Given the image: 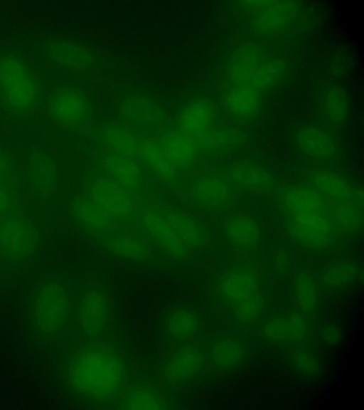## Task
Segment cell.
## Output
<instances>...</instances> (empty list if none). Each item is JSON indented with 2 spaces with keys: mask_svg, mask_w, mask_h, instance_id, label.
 <instances>
[{
  "mask_svg": "<svg viewBox=\"0 0 364 410\" xmlns=\"http://www.w3.org/2000/svg\"><path fill=\"white\" fill-rule=\"evenodd\" d=\"M39 79L21 57L6 54L0 57V106L20 118L33 114L41 101Z\"/></svg>",
  "mask_w": 364,
  "mask_h": 410,
  "instance_id": "cell-3",
  "label": "cell"
},
{
  "mask_svg": "<svg viewBox=\"0 0 364 410\" xmlns=\"http://www.w3.org/2000/svg\"><path fill=\"white\" fill-rule=\"evenodd\" d=\"M82 191L119 223L136 218L139 211L133 194L103 173L90 177Z\"/></svg>",
  "mask_w": 364,
  "mask_h": 410,
  "instance_id": "cell-11",
  "label": "cell"
},
{
  "mask_svg": "<svg viewBox=\"0 0 364 410\" xmlns=\"http://www.w3.org/2000/svg\"><path fill=\"white\" fill-rule=\"evenodd\" d=\"M308 332L306 315L289 312L271 317L262 325L263 337L271 342H297L304 340Z\"/></svg>",
  "mask_w": 364,
  "mask_h": 410,
  "instance_id": "cell-26",
  "label": "cell"
},
{
  "mask_svg": "<svg viewBox=\"0 0 364 410\" xmlns=\"http://www.w3.org/2000/svg\"><path fill=\"white\" fill-rule=\"evenodd\" d=\"M96 241L109 253L130 261L153 262L159 256L155 248L144 235L126 231L122 228Z\"/></svg>",
  "mask_w": 364,
  "mask_h": 410,
  "instance_id": "cell-22",
  "label": "cell"
},
{
  "mask_svg": "<svg viewBox=\"0 0 364 410\" xmlns=\"http://www.w3.org/2000/svg\"><path fill=\"white\" fill-rule=\"evenodd\" d=\"M117 112L127 126L140 130L160 128L167 119L161 104L151 96L138 91L124 93L117 104Z\"/></svg>",
  "mask_w": 364,
  "mask_h": 410,
  "instance_id": "cell-17",
  "label": "cell"
},
{
  "mask_svg": "<svg viewBox=\"0 0 364 410\" xmlns=\"http://www.w3.org/2000/svg\"><path fill=\"white\" fill-rule=\"evenodd\" d=\"M11 162L9 157L0 149V180L7 179L11 176Z\"/></svg>",
  "mask_w": 364,
  "mask_h": 410,
  "instance_id": "cell-43",
  "label": "cell"
},
{
  "mask_svg": "<svg viewBox=\"0 0 364 410\" xmlns=\"http://www.w3.org/2000/svg\"><path fill=\"white\" fill-rule=\"evenodd\" d=\"M109 317V300L100 288H88L75 299L73 322L82 340L105 338Z\"/></svg>",
  "mask_w": 364,
  "mask_h": 410,
  "instance_id": "cell-10",
  "label": "cell"
},
{
  "mask_svg": "<svg viewBox=\"0 0 364 410\" xmlns=\"http://www.w3.org/2000/svg\"><path fill=\"white\" fill-rule=\"evenodd\" d=\"M262 102V93L245 86L232 85L224 95L228 111L243 121L254 118L260 111Z\"/></svg>",
  "mask_w": 364,
  "mask_h": 410,
  "instance_id": "cell-30",
  "label": "cell"
},
{
  "mask_svg": "<svg viewBox=\"0 0 364 410\" xmlns=\"http://www.w3.org/2000/svg\"><path fill=\"white\" fill-rule=\"evenodd\" d=\"M282 226L296 244L312 250L332 246L341 236L329 214H304L280 216Z\"/></svg>",
  "mask_w": 364,
  "mask_h": 410,
  "instance_id": "cell-9",
  "label": "cell"
},
{
  "mask_svg": "<svg viewBox=\"0 0 364 410\" xmlns=\"http://www.w3.org/2000/svg\"><path fill=\"white\" fill-rule=\"evenodd\" d=\"M26 182L34 199L44 201L50 199L60 185V173L55 159L45 151H34L26 164Z\"/></svg>",
  "mask_w": 364,
  "mask_h": 410,
  "instance_id": "cell-21",
  "label": "cell"
},
{
  "mask_svg": "<svg viewBox=\"0 0 364 410\" xmlns=\"http://www.w3.org/2000/svg\"><path fill=\"white\" fill-rule=\"evenodd\" d=\"M207 364L205 346L198 340L179 343L163 363L161 379L168 386L184 383L198 374Z\"/></svg>",
  "mask_w": 364,
  "mask_h": 410,
  "instance_id": "cell-16",
  "label": "cell"
},
{
  "mask_svg": "<svg viewBox=\"0 0 364 410\" xmlns=\"http://www.w3.org/2000/svg\"><path fill=\"white\" fill-rule=\"evenodd\" d=\"M199 327L200 322L197 315L188 308L173 310L166 320L168 337L178 344L195 339Z\"/></svg>",
  "mask_w": 364,
  "mask_h": 410,
  "instance_id": "cell-36",
  "label": "cell"
},
{
  "mask_svg": "<svg viewBox=\"0 0 364 410\" xmlns=\"http://www.w3.org/2000/svg\"><path fill=\"white\" fill-rule=\"evenodd\" d=\"M11 199V195L5 186V182L0 180V214H3L9 209Z\"/></svg>",
  "mask_w": 364,
  "mask_h": 410,
  "instance_id": "cell-44",
  "label": "cell"
},
{
  "mask_svg": "<svg viewBox=\"0 0 364 410\" xmlns=\"http://www.w3.org/2000/svg\"><path fill=\"white\" fill-rule=\"evenodd\" d=\"M298 149L309 159L318 163H326L336 153V143L332 135L322 127L308 125L296 135Z\"/></svg>",
  "mask_w": 364,
  "mask_h": 410,
  "instance_id": "cell-27",
  "label": "cell"
},
{
  "mask_svg": "<svg viewBox=\"0 0 364 410\" xmlns=\"http://www.w3.org/2000/svg\"><path fill=\"white\" fill-rule=\"evenodd\" d=\"M139 158L159 177L166 182H173L177 169L171 162L159 142L141 139Z\"/></svg>",
  "mask_w": 364,
  "mask_h": 410,
  "instance_id": "cell-35",
  "label": "cell"
},
{
  "mask_svg": "<svg viewBox=\"0 0 364 410\" xmlns=\"http://www.w3.org/2000/svg\"><path fill=\"white\" fill-rule=\"evenodd\" d=\"M242 6L248 13V23L256 35L270 38L287 31L294 23L299 5L292 1H246Z\"/></svg>",
  "mask_w": 364,
  "mask_h": 410,
  "instance_id": "cell-8",
  "label": "cell"
},
{
  "mask_svg": "<svg viewBox=\"0 0 364 410\" xmlns=\"http://www.w3.org/2000/svg\"><path fill=\"white\" fill-rule=\"evenodd\" d=\"M322 111L333 125L343 123L348 115L349 101L346 92L339 85H332L324 93Z\"/></svg>",
  "mask_w": 364,
  "mask_h": 410,
  "instance_id": "cell-38",
  "label": "cell"
},
{
  "mask_svg": "<svg viewBox=\"0 0 364 410\" xmlns=\"http://www.w3.org/2000/svg\"><path fill=\"white\" fill-rule=\"evenodd\" d=\"M340 330L337 327L333 325H330L327 327L323 333V337L325 340L328 342H335L339 340L341 337Z\"/></svg>",
  "mask_w": 364,
  "mask_h": 410,
  "instance_id": "cell-45",
  "label": "cell"
},
{
  "mask_svg": "<svg viewBox=\"0 0 364 410\" xmlns=\"http://www.w3.org/2000/svg\"><path fill=\"white\" fill-rule=\"evenodd\" d=\"M197 148L215 151H234L244 143V135L232 130H215L210 128L193 139Z\"/></svg>",
  "mask_w": 364,
  "mask_h": 410,
  "instance_id": "cell-37",
  "label": "cell"
},
{
  "mask_svg": "<svg viewBox=\"0 0 364 410\" xmlns=\"http://www.w3.org/2000/svg\"><path fill=\"white\" fill-rule=\"evenodd\" d=\"M65 374L74 392L112 404L132 377L124 354L107 337L77 342L66 357Z\"/></svg>",
  "mask_w": 364,
  "mask_h": 410,
  "instance_id": "cell-1",
  "label": "cell"
},
{
  "mask_svg": "<svg viewBox=\"0 0 364 410\" xmlns=\"http://www.w3.org/2000/svg\"><path fill=\"white\" fill-rule=\"evenodd\" d=\"M101 167L103 174L132 194L139 191L144 186V174L134 158L109 151L102 158Z\"/></svg>",
  "mask_w": 364,
  "mask_h": 410,
  "instance_id": "cell-25",
  "label": "cell"
},
{
  "mask_svg": "<svg viewBox=\"0 0 364 410\" xmlns=\"http://www.w3.org/2000/svg\"><path fill=\"white\" fill-rule=\"evenodd\" d=\"M46 110L56 126L68 131H79L92 122L94 107L87 93L74 85H61L50 93Z\"/></svg>",
  "mask_w": 364,
  "mask_h": 410,
  "instance_id": "cell-7",
  "label": "cell"
},
{
  "mask_svg": "<svg viewBox=\"0 0 364 410\" xmlns=\"http://www.w3.org/2000/svg\"><path fill=\"white\" fill-rule=\"evenodd\" d=\"M51 59L68 70L82 73L90 70L95 58L87 48L76 43L61 41L53 43L48 49Z\"/></svg>",
  "mask_w": 364,
  "mask_h": 410,
  "instance_id": "cell-28",
  "label": "cell"
},
{
  "mask_svg": "<svg viewBox=\"0 0 364 410\" xmlns=\"http://www.w3.org/2000/svg\"><path fill=\"white\" fill-rule=\"evenodd\" d=\"M75 299L61 281L50 279L39 285L31 304L33 324L46 337L63 332L73 322Z\"/></svg>",
  "mask_w": 364,
  "mask_h": 410,
  "instance_id": "cell-4",
  "label": "cell"
},
{
  "mask_svg": "<svg viewBox=\"0 0 364 410\" xmlns=\"http://www.w3.org/2000/svg\"><path fill=\"white\" fill-rule=\"evenodd\" d=\"M159 210L192 254L208 250L215 243L213 228L203 218L174 208Z\"/></svg>",
  "mask_w": 364,
  "mask_h": 410,
  "instance_id": "cell-18",
  "label": "cell"
},
{
  "mask_svg": "<svg viewBox=\"0 0 364 410\" xmlns=\"http://www.w3.org/2000/svg\"><path fill=\"white\" fill-rule=\"evenodd\" d=\"M101 140L110 152L139 158L141 139L128 126L109 124L101 131Z\"/></svg>",
  "mask_w": 364,
  "mask_h": 410,
  "instance_id": "cell-32",
  "label": "cell"
},
{
  "mask_svg": "<svg viewBox=\"0 0 364 410\" xmlns=\"http://www.w3.org/2000/svg\"><path fill=\"white\" fill-rule=\"evenodd\" d=\"M261 293L262 274L256 258H237L218 274L213 285L215 300L228 310Z\"/></svg>",
  "mask_w": 364,
  "mask_h": 410,
  "instance_id": "cell-5",
  "label": "cell"
},
{
  "mask_svg": "<svg viewBox=\"0 0 364 410\" xmlns=\"http://www.w3.org/2000/svg\"><path fill=\"white\" fill-rule=\"evenodd\" d=\"M223 172L243 194L272 197L281 184L266 167L249 159L232 162Z\"/></svg>",
  "mask_w": 364,
  "mask_h": 410,
  "instance_id": "cell-19",
  "label": "cell"
},
{
  "mask_svg": "<svg viewBox=\"0 0 364 410\" xmlns=\"http://www.w3.org/2000/svg\"><path fill=\"white\" fill-rule=\"evenodd\" d=\"M68 209L77 226L95 240L121 228V223L112 218L82 191L71 196Z\"/></svg>",
  "mask_w": 364,
  "mask_h": 410,
  "instance_id": "cell-20",
  "label": "cell"
},
{
  "mask_svg": "<svg viewBox=\"0 0 364 410\" xmlns=\"http://www.w3.org/2000/svg\"><path fill=\"white\" fill-rule=\"evenodd\" d=\"M357 266L350 261L338 262L326 268L321 276V283L328 288H338L352 282L357 276Z\"/></svg>",
  "mask_w": 364,
  "mask_h": 410,
  "instance_id": "cell-40",
  "label": "cell"
},
{
  "mask_svg": "<svg viewBox=\"0 0 364 410\" xmlns=\"http://www.w3.org/2000/svg\"><path fill=\"white\" fill-rule=\"evenodd\" d=\"M294 290L301 312L305 315L311 313L318 300V288L314 278L307 272L300 270L295 278Z\"/></svg>",
  "mask_w": 364,
  "mask_h": 410,
  "instance_id": "cell-39",
  "label": "cell"
},
{
  "mask_svg": "<svg viewBox=\"0 0 364 410\" xmlns=\"http://www.w3.org/2000/svg\"><path fill=\"white\" fill-rule=\"evenodd\" d=\"M286 70L287 63L282 57L255 41L237 46L225 67L231 85L245 86L261 93L277 85Z\"/></svg>",
  "mask_w": 364,
  "mask_h": 410,
  "instance_id": "cell-2",
  "label": "cell"
},
{
  "mask_svg": "<svg viewBox=\"0 0 364 410\" xmlns=\"http://www.w3.org/2000/svg\"><path fill=\"white\" fill-rule=\"evenodd\" d=\"M213 115V107L210 101L204 98L193 100L181 110L178 117V128L194 139L210 128Z\"/></svg>",
  "mask_w": 364,
  "mask_h": 410,
  "instance_id": "cell-29",
  "label": "cell"
},
{
  "mask_svg": "<svg viewBox=\"0 0 364 410\" xmlns=\"http://www.w3.org/2000/svg\"><path fill=\"white\" fill-rule=\"evenodd\" d=\"M297 365L307 373L314 372L318 369L317 360L307 352H301L295 358Z\"/></svg>",
  "mask_w": 364,
  "mask_h": 410,
  "instance_id": "cell-42",
  "label": "cell"
},
{
  "mask_svg": "<svg viewBox=\"0 0 364 410\" xmlns=\"http://www.w3.org/2000/svg\"><path fill=\"white\" fill-rule=\"evenodd\" d=\"M280 216L329 214V199L305 183L280 184L273 196Z\"/></svg>",
  "mask_w": 364,
  "mask_h": 410,
  "instance_id": "cell-15",
  "label": "cell"
},
{
  "mask_svg": "<svg viewBox=\"0 0 364 410\" xmlns=\"http://www.w3.org/2000/svg\"><path fill=\"white\" fill-rule=\"evenodd\" d=\"M245 356L242 344L237 340L224 337L205 347L207 364L227 369L240 363Z\"/></svg>",
  "mask_w": 364,
  "mask_h": 410,
  "instance_id": "cell-34",
  "label": "cell"
},
{
  "mask_svg": "<svg viewBox=\"0 0 364 410\" xmlns=\"http://www.w3.org/2000/svg\"><path fill=\"white\" fill-rule=\"evenodd\" d=\"M329 214L340 236L356 233L363 227V205L329 199Z\"/></svg>",
  "mask_w": 364,
  "mask_h": 410,
  "instance_id": "cell-33",
  "label": "cell"
},
{
  "mask_svg": "<svg viewBox=\"0 0 364 410\" xmlns=\"http://www.w3.org/2000/svg\"><path fill=\"white\" fill-rule=\"evenodd\" d=\"M159 142L177 170L189 167L196 157L194 140L179 128L165 132Z\"/></svg>",
  "mask_w": 364,
  "mask_h": 410,
  "instance_id": "cell-31",
  "label": "cell"
},
{
  "mask_svg": "<svg viewBox=\"0 0 364 410\" xmlns=\"http://www.w3.org/2000/svg\"><path fill=\"white\" fill-rule=\"evenodd\" d=\"M136 219L159 256L178 261L192 255L159 209L151 206L141 207Z\"/></svg>",
  "mask_w": 364,
  "mask_h": 410,
  "instance_id": "cell-14",
  "label": "cell"
},
{
  "mask_svg": "<svg viewBox=\"0 0 364 410\" xmlns=\"http://www.w3.org/2000/svg\"><path fill=\"white\" fill-rule=\"evenodd\" d=\"M220 229L237 258L256 257L262 243V229L255 216L245 210L235 209L222 216Z\"/></svg>",
  "mask_w": 364,
  "mask_h": 410,
  "instance_id": "cell-13",
  "label": "cell"
},
{
  "mask_svg": "<svg viewBox=\"0 0 364 410\" xmlns=\"http://www.w3.org/2000/svg\"><path fill=\"white\" fill-rule=\"evenodd\" d=\"M264 308V296L261 293L230 308L228 312L239 325L247 326L259 319Z\"/></svg>",
  "mask_w": 364,
  "mask_h": 410,
  "instance_id": "cell-41",
  "label": "cell"
},
{
  "mask_svg": "<svg viewBox=\"0 0 364 410\" xmlns=\"http://www.w3.org/2000/svg\"><path fill=\"white\" fill-rule=\"evenodd\" d=\"M303 183L315 188L328 199L363 204L361 189L346 177L329 168L309 169L304 174Z\"/></svg>",
  "mask_w": 364,
  "mask_h": 410,
  "instance_id": "cell-23",
  "label": "cell"
},
{
  "mask_svg": "<svg viewBox=\"0 0 364 410\" xmlns=\"http://www.w3.org/2000/svg\"><path fill=\"white\" fill-rule=\"evenodd\" d=\"M244 194L221 172H208L196 177L188 188L191 202L199 210L221 215L236 209Z\"/></svg>",
  "mask_w": 364,
  "mask_h": 410,
  "instance_id": "cell-6",
  "label": "cell"
},
{
  "mask_svg": "<svg viewBox=\"0 0 364 410\" xmlns=\"http://www.w3.org/2000/svg\"><path fill=\"white\" fill-rule=\"evenodd\" d=\"M117 409H170V400L154 384L139 377L129 379L112 404Z\"/></svg>",
  "mask_w": 364,
  "mask_h": 410,
  "instance_id": "cell-24",
  "label": "cell"
},
{
  "mask_svg": "<svg viewBox=\"0 0 364 410\" xmlns=\"http://www.w3.org/2000/svg\"><path fill=\"white\" fill-rule=\"evenodd\" d=\"M39 243L38 231L28 217L19 214L0 219V258L22 262L31 257Z\"/></svg>",
  "mask_w": 364,
  "mask_h": 410,
  "instance_id": "cell-12",
  "label": "cell"
}]
</instances>
